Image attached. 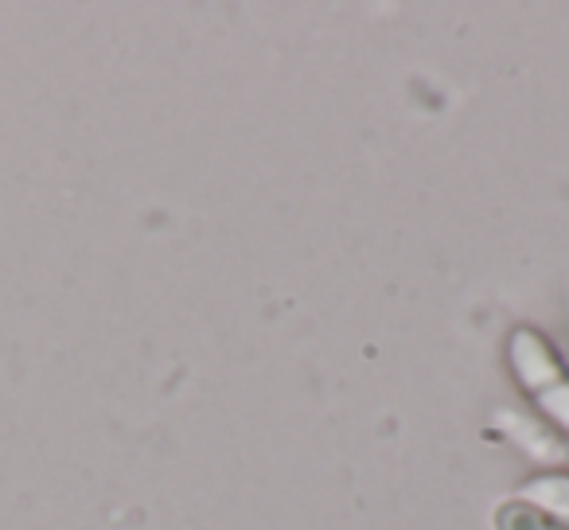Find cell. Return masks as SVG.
I'll list each match as a JSON object with an SVG mask.
<instances>
[{
  "mask_svg": "<svg viewBox=\"0 0 569 530\" xmlns=\"http://www.w3.org/2000/svg\"><path fill=\"white\" fill-rule=\"evenodd\" d=\"M527 496L535 499L538 511H546L550 519H558L569 527V476H546V480H535L527 488Z\"/></svg>",
  "mask_w": 569,
  "mask_h": 530,
  "instance_id": "1",
  "label": "cell"
},
{
  "mask_svg": "<svg viewBox=\"0 0 569 530\" xmlns=\"http://www.w3.org/2000/svg\"><path fill=\"white\" fill-rule=\"evenodd\" d=\"M499 530H569L566 522L550 519L546 511H538L535 503H503L499 507V519H496Z\"/></svg>",
  "mask_w": 569,
  "mask_h": 530,
  "instance_id": "2",
  "label": "cell"
}]
</instances>
